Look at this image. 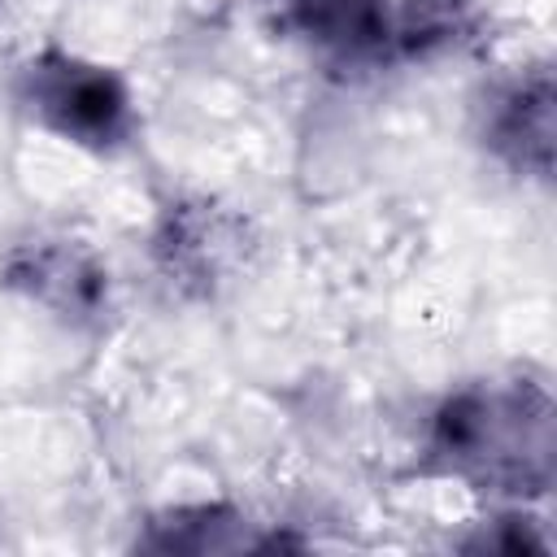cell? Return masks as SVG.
Listing matches in <instances>:
<instances>
[{"mask_svg":"<svg viewBox=\"0 0 557 557\" xmlns=\"http://www.w3.org/2000/svg\"><path fill=\"white\" fill-rule=\"evenodd\" d=\"M431 457L500 496H540L553 483V396L531 379H492L453 392L431 422Z\"/></svg>","mask_w":557,"mask_h":557,"instance_id":"6da1fadb","label":"cell"},{"mask_svg":"<svg viewBox=\"0 0 557 557\" xmlns=\"http://www.w3.org/2000/svg\"><path fill=\"white\" fill-rule=\"evenodd\" d=\"M22 104L52 135L83 148H117L131 135V91L96 61L74 52H39L22 70Z\"/></svg>","mask_w":557,"mask_h":557,"instance_id":"7a4b0ae2","label":"cell"},{"mask_svg":"<svg viewBox=\"0 0 557 557\" xmlns=\"http://www.w3.org/2000/svg\"><path fill=\"white\" fill-rule=\"evenodd\" d=\"M483 135L496 157L513 170L548 174L553 165V78L548 70H531L500 91H492L483 113Z\"/></svg>","mask_w":557,"mask_h":557,"instance_id":"3957f363","label":"cell"},{"mask_svg":"<svg viewBox=\"0 0 557 557\" xmlns=\"http://www.w3.org/2000/svg\"><path fill=\"white\" fill-rule=\"evenodd\" d=\"M9 283H17L30 300H39L65 318L96 313L104 300V270L70 239L22 244L9 257Z\"/></svg>","mask_w":557,"mask_h":557,"instance_id":"277c9868","label":"cell"},{"mask_svg":"<svg viewBox=\"0 0 557 557\" xmlns=\"http://www.w3.org/2000/svg\"><path fill=\"white\" fill-rule=\"evenodd\" d=\"M292 17L313 44L352 61L383 57L387 44L400 39L392 0H292Z\"/></svg>","mask_w":557,"mask_h":557,"instance_id":"5b68a950","label":"cell"}]
</instances>
